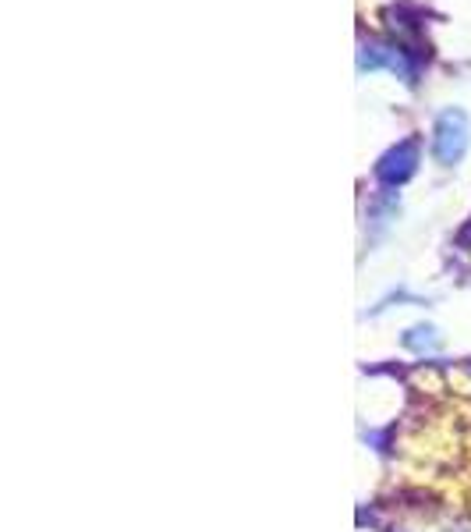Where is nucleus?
<instances>
[{"mask_svg": "<svg viewBox=\"0 0 471 532\" xmlns=\"http://www.w3.org/2000/svg\"><path fill=\"white\" fill-rule=\"evenodd\" d=\"M468 149V118L461 110H443L440 121H436V135H433V153L440 164L454 167Z\"/></svg>", "mask_w": 471, "mask_h": 532, "instance_id": "1", "label": "nucleus"}, {"mask_svg": "<svg viewBox=\"0 0 471 532\" xmlns=\"http://www.w3.org/2000/svg\"><path fill=\"white\" fill-rule=\"evenodd\" d=\"M415 164H418V146L408 139V142H401L397 149H390L387 157L379 160L376 174H379V181H383V185H404V181L415 174Z\"/></svg>", "mask_w": 471, "mask_h": 532, "instance_id": "2", "label": "nucleus"}]
</instances>
